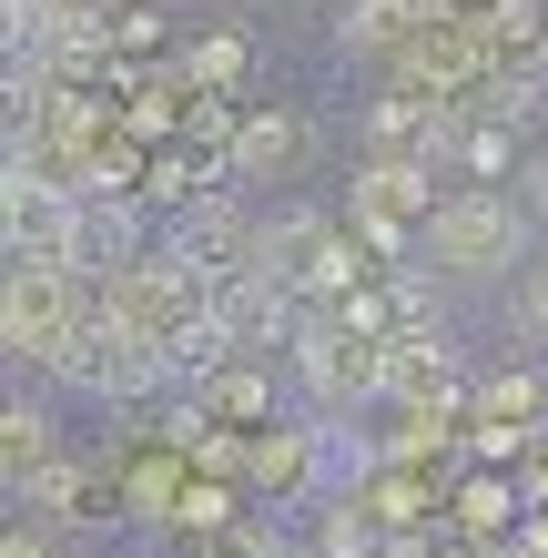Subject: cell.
<instances>
[{"label":"cell","instance_id":"19","mask_svg":"<svg viewBox=\"0 0 548 558\" xmlns=\"http://www.w3.org/2000/svg\"><path fill=\"white\" fill-rule=\"evenodd\" d=\"M519 214H528V223H548V143L519 162Z\"/></svg>","mask_w":548,"mask_h":558},{"label":"cell","instance_id":"11","mask_svg":"<svg viewBox=\"0 0 548 558\" xmlns=\"http://www.w3.org/2000/svg\"><path fill=\"white\" fill-rule=\"evenodd\" d=\"M51 468V407H0V498H21V477Z\"/></svg>","mask_w":548,"mask_h":558},{"label":"cell","instance_id":"15","mask_svg":"<svg viewBox=\"0 0 548 558\" xmlns=\"http://www.w3.org/2000/svg\"><path fill=\"white\" fill-rule=\"evenodd\" d=\"M244 468L265 477V487H284V477L305 468V437H295V426H275V437H254V447H244Z\"/></svg>","mask_w":548,"mask_h":558},{"label":"cell","instance_id":"20","mask_svg":"<svg viewBox=\"0 0 548 558\" xmlns=\"http://www.w3.org/2000/svg\"><path fill=\"white\" fill-rule=\"evenodd\" d=\"M386 305H397V325H427V336H437V294L416 284V275H397V294H386Z\"/></svg>","mask_w":548,"mask_h":558},{"label":"cell","instance_id":"16","mask_svg":"<svg viewBox=\"0 0 548 558\" xmlns=\"http://www.w3.org/2000/svg\"><path fill=\"white\" fill-rule=\"evenodd\" d=\"M193 558H284V538H275V529H244V518H234V529H214V548H193Z\"/></svg>","mask_w":548,"mask_h":558},{"label":"cell","instance_id":"9","mask_svg":"<svg viewBox=\"0 0 548 558\" xmlns=\"http://www.w3.org/2000/svg\"><path fill=\"white\" fill-rule=\"evenodd\" d=\"M295 153H305V122L265 102V112H244L234 133H223V183H284Z\"/></svg>","mask_w":548,"mask_h":558},{"label":"cell","instance_id":"17","mask_svg":"<svg viewBox=\"0 0 548 558\" xmlns=\"http://www.w3.org/2000/svg\"><path fill=\"white\" fill-rule=\"evenodd\" d=\"M234 72H244V41H234V31H214V41L193 51V82H234Z\"/></svg>","mask_w":548,"mask_h":558},{"label":"cell","instance_id":"10","mask_svg":"<svg viewBox=\"0 0 548 558\" xmlns=\"http://www.w3.org/2000/svg\"><path fill=\"white\" fill-rule=\"evenodd\" d=\"M427 21H447L437 0H356V11L336 21V41L356 51V61H386V51H406V41H416Z\"/></svg>","mask_w":548,"mask_h":558},{"label":"cell","instance_id":"2","mask_svg":"<svg viewBox=\"0 0 548 558\" xmlns=\"http://www.w3.org/2000/svg\"><path fill=\"white\" fill-rule=\"evenodd\" d=\"M41 376H61L72 397H102V407H133V397H153V386H173V376H163V355L133 345V336L112 325V305H102V284H92V275H82V315H72V336L41 355Z\"/></svg>","mask_w":548,"mask_h":558},{"label":"cell","instance_id":"7","mask_svg":"<svg viewBox=\"0 0 548 558\" xmlns=\"http://www.w3.org/2000/svg\"><path fill=\"white\" fill-rule=\"evenodd\" d=\"M295 294L284 284H265L254 265H223V275H204V325L223 336V355H254V345H284L295 336Z\"/></svg>","mask_w":548,"mask_h":558},{"label":"cell","instance_id":"13","mask_svg":"<svg viewBox=\"0 0 548 558\" xmlns=\"http://www.w3.org/2000/svg\"><path fill=\"white\" fill-rule=\"evenodd\" d=\"M82 498H92V477H82V468H61V457L21 477V508L41 518V529H61V518H82Z\"/></svg>","mask_w":548,"mask_h":558},{"label":"cell","instance_id":"18","mask_svg":"<svg viewBox=\"0 0 548 558\" xmlns=\"http://www.w3.org/2000/svg\"><path fill=\"white\" fill-rule=\"evenodd\" d=\"M519 325H528V336H548V265H538V254L519 265Z\"/></svg>","mask_w":548,"mask_h":558},{"label":"cell","instance_id":"8","mask_svg":"<svg viewBox=\"0 0 548 558\" xmlns=\"http://www.w3.org/2000/svg\"><path fill=\"white\" fill-rule=\"evenodd\" d=\"M153 234H143V204L133 193H82V214H72V275H122V265H143Z\"/></svg>","mask_w":548,"mask_h":558},{"label":"cell","instance_id":"14","mask_svg":"<svg viewBox=\"0 0 548 558\" xmlns=\"http://www.w3.org/2000/svg\"><path fill=\"white\" fill-rule=\"evenodd\" d=\"M204 183H223V162H193V153H163V162H143V183L133 193H153V204H183V193H204Z\"/></svg>","mask_w":548,"mask_h":558},{"label":"cell","instance_id":"4","mask_svg":"<svg viewBox=\"0 0 548 558\" xmlns=\"http://www.w3.org/2000/svg\"><path fill=\"white\" fill-rule=\"evenodd\" d=\"M82 315V275L72 265H41V254H0V355H41L72 336Z\"/></svg>","mask_w":548,"mask_h":558},{"label":"cell","instance_id":"5","mask_svg":"<svg viewBox=\"0 0 548 558\" xmlns=\"http://www.w3.org/2000/svg\"><path fill=\"white\" fill-rule=\"evenodd\" d=\"M284 345H295V376H305V397H315V407H356V397H376L386 336H356L336 305H305Z\"/></svg>","mask_w":548,"mask_h":558},{"label":"cell","instance_id":"21","mask_svg":"<svg viewBox=\"0 0 548 558\" xmlns=\"http://www.w3.org/2000/svg\"><path fill=\"white\" fill-rule=\"evenodd\" d=\"M0 558H51V538L31 529V538H0Z\"/></svg>","mask_w":548,"mask_h":558},{"label":"cell","instance_id":"6","mask_svg":"<svg viewBox=\"0 0 548 558\" xmlns=\"http://www.w3.org/2000/svg\"><path fill=\"white\" fill-rule=\"evenodd\" d=\"M244 244H254V214H244V193L234 183H204V193H183V204L163 214V234H153V254L183 275H223V265H244Z\"/></svg>","mask_w":548,"mask_h":558},{"label":"cell","instance_id":"1","mask_svg":"<svg viewBox=\"0 0 548 558\" xmlns=\"http://www.w3.org/2000/svg\"><path fill=\"white\" fill-rule=\"evenodd\" d=\"M416 223H427V265L458 275V284H477V275H519V265H528V234H538V223L519 214V193H488V183L437 193Z\"/></svg>","mask_w":548,"mask_h":558},{"label":"cell","instance_id":"3","mask_svg":"<svg viewBox=\"0 0 548 558\" xmlns=\"http://www.w3.org/2000/svg\"><path fill=\"white\" fill-rule=\"evenodd\" d=\"M244 265L265 275V284H284L295 305H336V294L356 284V244H345V223H336V214H315V204H275L265 223H254Z\"/></svg>","mask_w":548,"mask_h":558},{"label":"cell","instance_id":"23","mask_svg":"<svg viewBox=\"0 0 548 558\" xmlns=\"http://www.w3.org/2000/svg\"><path fill=\"white\" fill-rule=\"evenodd\" d=\"M295 11H336V0H295Z\"/></svg>","mask_w":548,"mask_h":558},{"label":"cell","instance_id":"12","mask_svg":"<svg viewBox=\"0 0 548 558\" xmlns=\"http://www.w3.org/2000/svg\"><path fill=\"white\" fill-rule=\"evenodd\" d=\"M204 416H265L275 407V386H265V366H244V355H223V366L204 376V397H193Z\"/></svg>","mask_w":548,"mask_h":558},{"label":"cell","instance_id":"22","mask_svg":"<svg viewBox=\"0 0 548 558\" xmlns=\"http://www.w3.org/2000/svg\"><path fill=\"white\" fill-rule=\"evenodd\" d=\"M51 11H82V21H112L122 0H51Z\"/></svg>","mask_w":548,"mask_h":558}]
</instances>
